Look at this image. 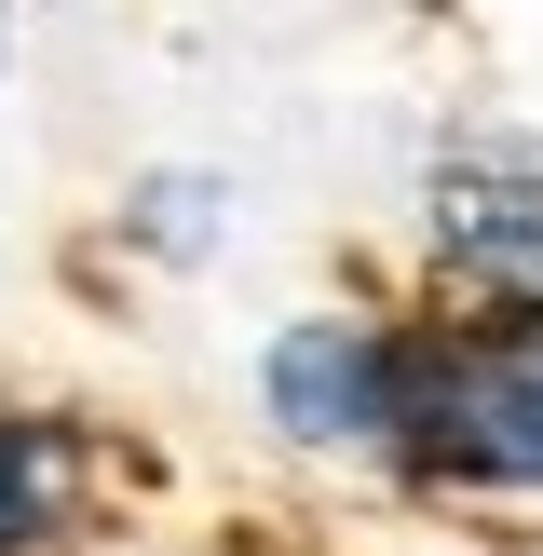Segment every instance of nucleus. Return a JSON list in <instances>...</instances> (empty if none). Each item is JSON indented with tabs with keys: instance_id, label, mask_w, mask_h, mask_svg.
Wrapping results in <instances>:
<instances>
[{
	"instance_id": "obj_1",
	"label": "nucleus",
	"mask_w": 543,
	"mask_h": 556,
	"mask_svg": "<svg viewBox=\"0 0 543 556\" xmlns=\"http://www.w3.org/2000/svg\"><path fill=\"white\" fill-rule=\"evenodd\" d=\"M394 367H407L394 434L476 476H543V313H503L476 340H394Z\"/></svg>"
},
{
	"instance_id": "obj_2",
	"label": "nucleus",
	"mask_w": 543,
	"mask_h": 556,
	"mask_svg": "<svg viewBox=\"0 0 543 556\" xmlns=\"http://www.w3.org/2000/svg\"><path fill=\"white\" fill-rule=\"evenodd\" d=\"M272 407H286L299 434H394L407 367L367 326H286V340H272Z\"/></svg>"
},
{
	"instance_id": "obj_3",
	"label": "nucleus",
	"mask_w": 543,
	"mask_h": 556,
	"mask_svg": "<svg viewBox=\"0 0 543 556\" xmlns=\"http://www.w3.org/2000/svg\"><path fill=\"white\" fill-rule=\"evenodd\" d=\"M81 516V434L68 421H0V556L54 543Z\"/></svg>"
},
{
	"instance_id": "obj_4",
	"label": "nucleus",
	"mask_w": 543,
	"mask_h": 556,
	"mask_svg": "<svg viewBox=\"0 0 543 556\" xmlns=\"http://www.w3.org/2000/svg\"><path fill=\"white\" fill-rule=\"evenodd\" d=\"M449 231L503 271H543V177H462L449 190Z\"/></svg>"
}]
</instances>
